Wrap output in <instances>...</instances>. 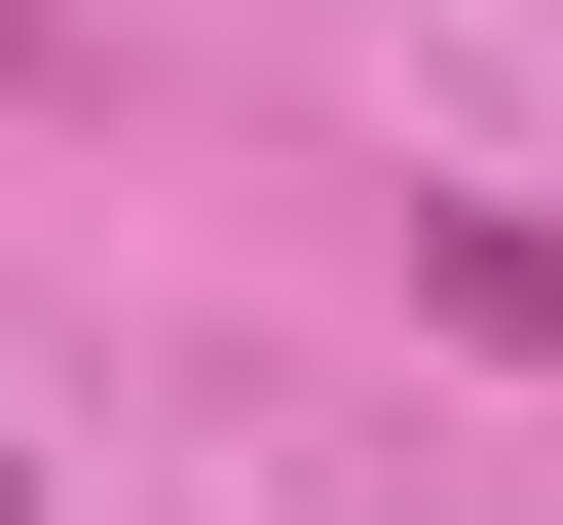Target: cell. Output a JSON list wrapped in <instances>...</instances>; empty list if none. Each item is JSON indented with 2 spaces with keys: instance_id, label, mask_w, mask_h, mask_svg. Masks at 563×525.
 I'll return each instance as SVG.
<instances>
[{
  "instance_id": "cell-1",
  "label": "cell",
  "mask_w": 563,
  "mask_h": 525,
  "mask_svg": "<svg viewBox=\"0 0 563 525\" xmlns=\"http://www.w3.org/2000/svg\"><path fill=\"white\" fill-rule=\"evenodd\" d=\"M413 301H451V338H526V376H563V225H488V188H451V225H413Z\"/></svg>"
},
{
  "instance_id": "cell-2",
  "label": "cell",
  "mask_w": 563,
  "mask_h": 525,
  "mask_svg": "<svg viewBox=\"0 0 563 525\" xmlns=\"http://www.w3.org/2000/svg\"><path fill=\"white\" fill-rule=\"evenodd\" d=\"M76 76H113V38H76V0H0V113H76Z\"/></svg>"
},
{
  "instance_id": "cell-3",
  "label": "cell",
  "mask_w": 563,
  "mask_h": 525,
  "mask_svg": "<svg viewBox=\"0 0 563 525\" xmlns=\"http://www.w3.org/2000/svg\"><path fill=\"white\" fill-rule=\"evenodd\" d=\"M0 525H38V450H0Z\"/></svg>"
}]
</instances>
